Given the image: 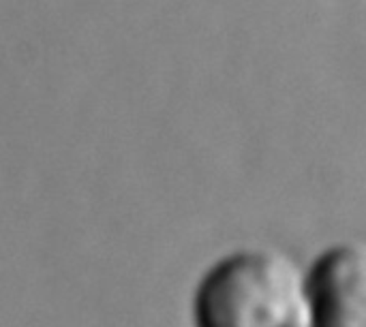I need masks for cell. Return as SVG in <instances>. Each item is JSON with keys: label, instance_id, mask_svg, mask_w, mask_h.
Segmentation results:
<instances>
[{"label": "cell", "instance_id": "6da1fadb", "mask_svg": "<svg viewBox=\"0 0 366 327\" xmlns=\"http://www.w3.org/2000/svg\"><path fill=\"white\" fill-rule=\"evenodd\" d=\"M193 326L311 327L307 272L277 248L236 251L202 276Z\"/></svg>", "mask_w": 366, "mask_h": 327}, {"label": "cell", "instance_id": "7a4b0ae2", "mask_svg": "<svg viewBox=\"0 0 366 327\" xmlns=\"http://www.w3.org/2000/svg\"><path fill=\"white\" fill-rule=\"evenodd\" d=\"M311 327H366V240L326 248L307 270Z\"/></svg>", "mask_w": 366, "mask_h": 327}]
</instances>
